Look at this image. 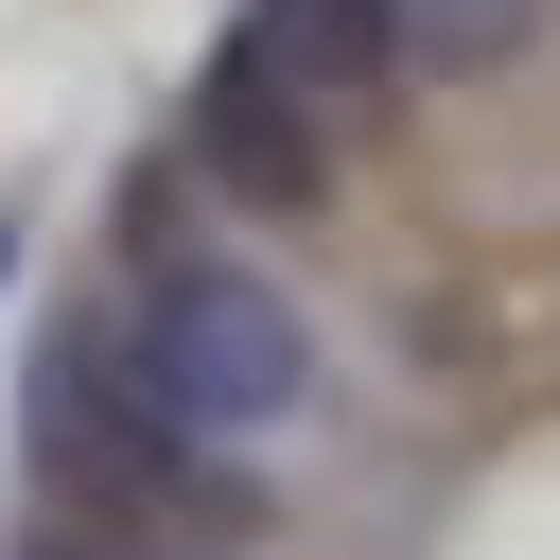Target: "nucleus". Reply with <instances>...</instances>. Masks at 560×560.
Listing matches in <instances>:
<instances>
[{"mask_svg":"<svg viewBox=\"0 0 560 560\" xmlns=\"http://www.w3.org/2000/svg\"><path fill=\"white\" fill-rule=\"evenodd\" d=\"M402 18V70H508L542 35V0H385Z\"/></svg>","mask_w":560,"mask_h":560,"instance_id":"obj_4","label":"nucleus"},{"mask_svg":"<svg viewBox=\"0 0 560 560\" xmlns=\"http://www.w3.org/2000/svg\"><path fill=\"white\" fill-rule=\"evenodd\" d=\"M228 52H245V70H280L315 122H368V105L402 88V18H385V0H245V18H228Z\"/></svg>","mask_w":560,"mask_h":560,"instance_id":"obj_3","label":"nucleus"},{"mask_svg":"<svg viewBox=\"0 0 560 560\" xmlns=\"http://www.w3.org/2000/svg\"><path fill=\"white\" fill-rule=\"evenodd\" d=\"M122 385H140L192 455H228V472L315 420V332H298V298H280L262 262L192 245V228L158 210V175L122 192Z\"/></svg>","mask_w":560,"mask_h":560,"instance_id":"obj_1","label":"nucleus"},{"mask_svg":"<svg viewBox=\"0 0 560 560\" xmlns=\"http://www.w3.org/2000/svg\"><path fill=\"white\" fill-rule=\"evenodd\" d=\"M228 210H315L332 192V122L280 88V70H245V52H210V88H192V140H175Z\"/></svg>","mask_w":560,"mask_h":560,"instance_id":"obj_2","label":"nucleus"}]
</instances>
